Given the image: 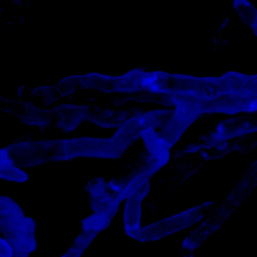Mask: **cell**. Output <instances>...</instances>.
Returning a JSON list of instances; mask_svg holds the SVG:
<instances>
[{"mask_svg": "<svg viewBox=\"0 0 257 257\" xmlns=\"http://www.w3.org/2000/svg\"><path fill=\"white\" fill-rule=\"evenodd\" d=\"M0 232L14 255H29L35 248L34 225L9 198H0ZM13 255V256H14Z\"/></svg>", "mask_w": 257, "mask_h": 257, "instance_id": "6da1fadb", "label": "cell"}, {"mask_svg": "<svg viewBox=\"0 0 257 257\" xmlns=\"http://www.w3.org/2000/svg\"><path fill=\"white\" fill-rule=\"evenodd\" d=\"M0 178L10 181H25L27 175L20 171L10 157L8 151H0Z\"/></svg>", "mask_w": 257, "mask_h": 257, "instance_id": "7a4b0ae2", "label": "cell"}, {"mask_svg": "<svg viewBox=\"0 0 257 257\" xmlns=\"http://www.w3.org/2000/svg\"><path fill=\"white\" fill-rule=\"evenodd\" d=\"M93 237H94V236L89 235V233H83L79 237V240L77 241V243H75V245L62 257H79L83 253V251H84V248L88 247V245L92 242Z\"/></svg>", "mask_w": 257, "mask_h": 257, "instance_id": "3957f363", "label": "cell"}, {"mask_svg": "<svg viewBox=\"0 0 257 257\" xmlns=\"http://www.w3.org/2000/svg\"><path fill=\"white\" fill-rule=\"evenodd\" d=\"M13 257H28L27 255H14Z\"/></svg>", "mask_w": 257, "mask_h": 257, "instance_id": "277c9868", "label": "cell"}]
</instances>
